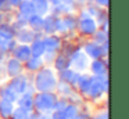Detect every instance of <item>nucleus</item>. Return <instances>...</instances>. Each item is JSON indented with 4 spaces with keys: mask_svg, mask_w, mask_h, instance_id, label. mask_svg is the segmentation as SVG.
I'll list each match as a JSON object with an SVG mask.
<instances>
[{
    "mask_svg": "<svg viewBox=\"0 0 129 119\" xmlns=\"http://www.w3.org/2000/svg\"><path fill=\"white\" fill-rule=\"evenodd\" d=\"M58 83L57 71L51 65H43L32 75V86L35 91H54Z\"/></svg>",
    "mask_w": 129,
    "mask_h": 119,
    "instance_id": "nucleus-1",
    "label": "nucleus"
},
{
    "mask_svg": "<svg viewBox=\"0 0 129 119\" xmlns=\"http://www.w3.org/2000/svg\"><path fill=\"white\" fill-rule=\"evenodd\" d=\"M108 93V75L107 76H93L90 87L85 98L94 105H99L100 101H104Z\"/></svg>",
    "mask_w": 129,
    "mask_h": 119,
    "instance_id": "nucleus-2",
    "label": "nucleus"
},
{
    "mask_svg": "<svg viewBox=\"0 0 129 119\" xmlns=\"http://www.w3.org/2000/svg\"><path fill=\"white\" fill-rule=\"evenodd\" d=\"M58 98L54 91H36L34 96V111L39 113H51Z\"/></svg>",
    "mask_w": 129,
    "mask_h": 119,
    "instance_id": "nucleus-3",
    "label": "nucleus"
},
{
    "mask_svg": "<svg viewBox=\"0 0 129 119\" xmlns=\"http://www.w3.org/2000/svg\"><path fill=\"white\" fill-rule=\"evenodd\" d=\"M68 58H70V68H72L74 71L79 72V73H83V72L89 71L90 58L85 54L81 47L76 49Z\"/></svg>",
    "mask_w": 129,
    "mask_h": 119,
    "instance_id": "nucleus-4",
    "label": "nucleus"
},
{
    "mask_svg": "<svg viewBox=\"0 0 129 119\" xmlns=\"http://www.w3.org/2000/svg\"><path fill=\"white\" fill-rule=\"evenodd\" d=\"M7 83H9L10 87L20 96V94L25 93L29 87H32V75L24 72V73L18 75V76L7 79Z\"/></svg>",
    "mask_w": 129,
    "mask_h": 119,
    "instance_id": "nucleus-5",
    "label": "nucleus"
},
{
    "mask_svg": "<svg viewBox=\"0 0 129 119\" xmlns=\"http://www.w3.org/2000/svg\"><path fill=\"white\" fill-rule=\"evenodd\" d=\"M81 49L83 50V53L90 58V60H96V58H106L103 55V50H101V46L92 40L90 37L83 39L81 43Z\"/></svg>",
    "mask_w": 129,
    "mask_h": 119,
    "instance_id": "nucleus-6",
    "label": "nucleus"
},
{
    "mask_svg": "<svg viewBox=\"0 0 129 119\" xmlns=\"http://www.w3.org/2000/svg\"><path fill=\"white\" fill-rule=\"evenodd\" d=\"M87 72L93 76H107L108 75V60L107 58L90 60V65Z\"/></svg>",
    "mask_w": 129,
    "mask_h": 119,
    "instance_id": "nucleus-7",
    "label": "nucleus"
},
{
    "mask_svg": "<svg viewBox=\"0 0 129 119\" xmlns=\"http://www.w3.org/2000/svg\"><path fill=\"white\" fill-rule=\"evenodd\" d=\"M4 73H6L7 79L24 73V64L21 61L15 60L14 57L9 55V58L6 60V65H4Z\"/></svg>",
    "mask_w": 129,
    "mask_h": 119,
    "instance_id": "nucleus-8",
    "label": "nucleus"
},
{
    "mask_svg": "<svg viewBox=\"0 0 129 119\" xmlns=\"http://www.w3.org/2000/svg\"><path fill=\"white\" fill-rule=\"evenodd\" d=\"M35 93H36V91H35L34 86L29 87L25 93L18 96L17 101H15V105L22 108V109H25V111H28V112H32V111H34V96H35Z\"/></svg>",
    "mask_w": 129,
    "mask_h": 119,
    "instance_id": "nucleus-9",
    "label": "nucleus"
},
{
    "mask_svg": "<svg viewBox=\"0 0 129 119\" xmlns=\"http://www.w3.org/2000/svg\"><path fill=\"white\" fill-rule=\"evenodd\" d=\"M43 42H45L46 50L60 53V50H61V46H62V36L57 35V33L45 35V36H43Z\"/></svg>",
    "mask_w": 129,
    "mask_h": 119,
    "instance_id": "nucleus-10",
    "label": "nucleus"
},
{
    "mask_svg": "<svg viewBox=\"0 0 129 119\" xmlns=\"http://www.w3.org/2000/svg\"><path fill=\"white\" fill-rule=\"evenodd\" d=\"M38 36V33L35 30H32L31 28H22V29H18L15 30V35H14V39L17 43H21V44H29L35 37Z\"/></svg>",
    "mask_w": 129,
    "mask_h": 119,
    "instance_id": "nucleus-11",
    "label": "nucleus"
},
{
    "mask_svg": "<svg viewBox=\"0 0 129 119\" xmlns=\"http://www.w3.org/2000/svg\"><path fill=\"white\" fill-rule=\"evenodd\" d=\"M92 79H93V75H90L89 72H83V73L79 75L78 77V82L75 85V89L81 96L86 97V93L90 87V83H92Z\"/></svg>",
    "mask_w": 129,
    "mask_h": 119,
    "instance_id": "nucleus-12",
    "label": "nucleus"
},
{
    "mask_svg": "<svg viewBox=\"0 0 129 119\" xmlns=\"http://www.w3.org/2000/svg\"><path fill=\"white\" fill-rule=\"evenodd\" d=\"M11 57H14L15 60L21 61V62H25L29 57H31V49H29V44H21V43H17L15 47L11 50L10 53Z\"/></svg>",
    "mask_w": 129,
    "mask_h": 119,
    "instance_id": "nucleus-13",
    "label": "nucleus"
},
{
    "mask_svg": "<svg viewBox=\"0 0 129 119\" xmlns=\"http://www.w3.org/2000/svg\"><path fill=\"white\" fill-rule=\"evenodd\" d=\"M43 65H45V61H43L42 57L31 55V57L24 62V72H26V73H29V75H34L35 72H38Z\"/></svg>",
    "mask_w": 129,
    "mask_h": 119,
    "instance_id": "nucleus-14",
    "label": "nucleus"
},
{
    "mask_svg": "<svg viewBox=\"0 0 129 119\" xmlns=\"http://www.w3.org/2000/svg\"><path fill=\"white\" fill-rule=\"evenodd\" d=\"M57 75H58V80L65 82V83H68V85H71L72 87H75L76 82H78V77L81 73L74 71L72 68H67V69H62V71L57 72Z\"/></svg>",
    "mask_w": 129,
    "mask_h": 119,
    "instance_id": "nucleus-15",
    "label": "nucleus"
},
{
    "mask_svg": "<svg viewBox=\"0 0 129 119\" xmlns=\"http://www.w3.org/2000/svg\"><path fill=\"white\" fill-rule=\"evenodd\" d=\"M29 49H31V55L35 57H42L46 51V46L43 42V36H36L34 40L29 43Z\"/></svg>",
    "mask_w": 129,
    "mask_h": 119,
    "instance_id": "nucleus-16",
    "label": "nucleus"
},
{
    "mask_svg": "<svg viewBox=\"0 0 129 119\" xmlns=\"http://www.w3.org/2000/svg\"><path fill=\"white\" fill-rule=\"evenodd\" d=\"M56 19H57V17L53 15L51 13H49L47 15L43 17V26H42L43 36L56 33Z\"/></svg>",
    "mask_w": 129,
    "mask_h": 119,
    "instance_id": "nucleus-17",
    "label": "nucleus"
},
{
    "mask_svg": "<svg viewBox=\"0 0 129 119\" xmlns=\"http://www.w3.org/2000/svg\"><path fill=\"white\" fill-rule=\"evenodd\" d=\"M14 109H15V102L0 98V118L2 119H10Z\"/></svg>",
    "mask_w": 129,
    "mask_h": 119,
    "instance_id": "nucleus-18",
    "label": "nucleus"
},
{
    "mask_svg": "<svg viewBox=\"0 0 129 119\" xmlns=\"http://www.w3.org/2000/svg\"><path fill=\"white\" fill-rule=\"evenodd\" d=\"M74 90H75V87H72L71 85H68V83H65V82L58 80V83H57V86H56V90H54V93H56L58 97H61V98L68 100V97H70L71 94L74 93Z\"/></svg>",
    "mask_w": 129,
    "mask_h": 119,
    "instance_id": "nucleus-19",
    "label": "nucleus"
},
{
    "mask_svg": "<svg viewBox=\"0 0 129 119\" xmlns=\"http://www.w3.org/2000/svg\"><path fill=\"white\" fill-rule=\"evenodd\" d=\"M51 66H53V68L56 69L57 72L62 71V69L70 68V58H68L65 54H62L61 51L57 53V55H56V58H54V61L51 62Z\"/></svg>",
    "mask_w": 129,
    "mask_h": 119,
    "instance_id": "nucleus-20",
    "label": "nucleus"
},
{
    "mask_svg": "<svg viewBox=\"0 0 129 119\" xmlns=\"http://www.w3.org/2000/svg\"><path fill=\"white\" fill-rule=\"evenodd\" d=\"M31 2H32V6H34V10H35L36 14L45 17V15H47V14L50 13L51 6H50V3H49L47 0H31Z\"/></svg>",
    "mask_w": 129,
    "mask_h": 119,
    "instance_id": "nucleus-21",
    "label": "nucleus"
},
{
    "mask_svg": "<svg viewBox=\"0 0 129 119\" xmlns=\"http://www.w3.org/2000/svg\"><path fill=\"white\" fill-rule=\"evenodd\" d=\"M0 98H4V100H9V101L15 102L18 98V94L13 90L11 87L9 86V83L4 82L0 85Z\"/></svg>",
    "mask_w": 129,
    "mask_h": 119,
    "instance_id": "nucleus-22",
    "label": "nucleus"
},
{
    "mask_svg": "<svg viewBox=\"0 0 129 119\" xmlns=\"http://www.w3.org/2000/svg\"><path fill=\"white\" fill-rule=\"evenodd\" d=\"M15 13L20 14V15H22V17H25V18H29L32 14H35L32 2L31 0H22V2L20 3V6L15 8Z\"/></svg>",
    "mask_w": 129,
    "mask_h": 119,
    "instance_id": "nucleus-23",
    "label": "nucleus"
},
{
    "mask_svg": "<svg viewBox=\"0 0 129 119\" xmlns=\"http://www.w3.org/2000/svg\"><path fill=\"white\" fill-rule=\"evenodd\" d=\"M64 119H76L78 113L81 112V107L76 104H72V102H68L67 107L64 108L62 111H60Z\"/></svg>",
    "mask_w": 129,
    "mask_h": 119,
    "instance_id": "nucleus-24",
    "label": "nucleus"
},
{
    "mask_svg": "<svg viewBox=\"0 0 129 119\" xmlns=\"http://www.w3.org/2000/svg\"><path fill=\"white\" fill-rule=\"evenodd\" d=\"M42 26H43V17L42 15L35 13L28 18V28H31L36 33H42Z\"/></svg>",
    "mask_w": 129,
    "mask_h": 119,
    "instance_id": "nucleus-25",
    "label": "nucleus"
},
{
    "mask_svg": "<svg viewBox=\"0 0 129 119\" xmlns=\"http://www.w3.org/2000/svg\"><path fill=\"white\" fill-rule=\"evenodd\" d=\"M90 115H92V119H108V108H107L106 104H103L101 107L94 105Z\"/></svg>",
    "mask_w": 129,
    "mask_h": 119,
    "instance_id": "nucleus-26",
    "label": "nucleus"
},
{
    "mask_svg": "<svg viewBox=\"0 0 129 119\" xmlns=\"http://www.w3.org/2000/svg\"><path fill=\"white\" fill-rule=\"evenodd\" d=\"M90 39H92L94 43H97V44L101 46V44H104V43L108 42V32H107V30H103L101 28H99V29L90 36Z\"/></svg>",
    "mask_w": 129,
    "mask_h": 119,
    "instance_id": "nucleus-27",
    "label": "nucleus"
},
{
    "mask_svg": "<svg viewBox=\"0 0 129 119\" xmlns=\"http://www.w3.org/2000/svg\"><path fill=\"white\" fill-rule=\"evenodd\" d=\"M29 115H31V112H28V111H25V109H22V108L15 105V109H14L11 116L13 118H17V119H29Z\"/></svg>",
    "mask_w": 129,
    "mask_h": 119,
    "instance_id": "nucleus-28",
    "label": "nucleus"
},
{
    "mask_svg": "<svg viewBox=\"0 0 129 119\" xmlns=\"http://www.w3.org/2000/svg\"><path fill=\"white\" fill-rule=\"evenodd\" d=\"M56 55H57V53H56V51H50V50H46L45 54L42 55L43 61H45V65H51V62L54 61Z\"/></svg>",
    "mask_w": 129,
    "mask_h": 119,
    "instance_id": "nucleus-29",
    "label": "nucleus"
},
{
    "mask_svg": "<svg viewBox=\"0 0 129 119\" xmlns=\"http://www.w3.org/2000/svg\"><path fill=\"white\" fill-rule=\"evenodd\" d=\"M76 119H92V115H90V111H87V109H81V112L78 113Z\"/></svg>",
    "mask_w": 129,
    "mask_h": 119,
    "instance_id": "nucleus-30",
    "label": "nucleus"
},
{
    "mask_svg": "<svg viewBox=\"0 0 129 119\" xmlns=\"http://www.w3.org/2000/svg\"><path fill=\"white\" fill-rule=\"evenodd\" d=\"M21 2H22V0H7V7H9L10 10L15 11V8L20 6Z\"/></svg>",
    "mask_w": 129,
    "mask_h": 119,
    "instance_id": "nucleus-31",
    "label": "nucleus"
},
{
    "mask_svg": "<svg viewBox=\"0 0 129 119\" xmlns=\"http://www.w3.org/2000/svg\"><path fill=\"white\" fill-rule=\"evenodd\" d=\"M92 3H94L96 6L101 8H107L108 7V0H92Z\"/></svg>",
    "mask_w": 129,
    "mask_h": 119,
    "instance_id": "nucleus-32",
    "label": "nucleus"
},
{
    "mask_svg": "<svg viewBox=\"0 0 129 119\" xmlns=\"http://www.w3.org/2000/svg\"><path fill=\"white\" fill-rule=\"evenodd\" d=\"M49 3H50V6H56V4H58L60 3V0H47Z\"/></svg>",
    "mask_w": 129,
    "mask_h": 119,
    "instance_id": "nucleus-33",
    "label": "nucleus"
},
{
    "mask_svg": "<svg viewBox=\"0 0 129 119\" xmlns=\"http://www.w3.org/2000/svg\"><path fill=\"white\" fill-rule=\"evenodd\" d=\"M10 119H17V118H13V116H11V118H10Z\"/></svg>",
    "mask_w": 129,
    "mask_h": 119,
    "instance_id": "nucleus-34",
    "label": "nucleus"
},
{
    "mask_svg": "<svg viewBox=\"0 0 129 119\" xmlns=\"http://www.w3.org/2000/svg\"><path fill=\"white\" fill-rule=\"evenodd\" d=\"M0 119H2V118H0Z\"/></svg>",
    "mask_w": 129,
    "mask_h": 119,
    "instance_id": "nucleus-35",
    "label": "nucleus"
}]
</instances>
